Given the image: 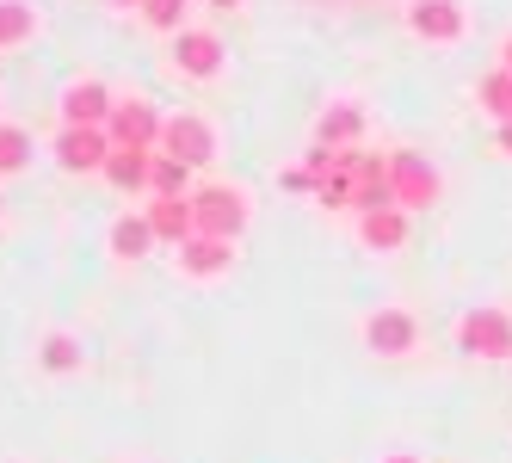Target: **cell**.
Wrapping results in <instances>:
<instances>
[{
	"label": "cell",
	"mask_w": 512,
	"mask_h": 463,
	"mask_svg": "<svg viewBox=\"0 0 512 463\" xmlns=\"http://www.w3.org/2000/svg\"><path fill=\"white\" fill-rule=\"evenodd\" d=\"M142 25L149 31H167V38H179L186 31V13H192V0H142Z\"/></svg>",
	"instance_id": "cell-21"
},
{
	"label": "cell",
	"mask_w": 512,
	"mask_h": 463,
	"mask_svg": "<svg viewBox=\"0 0 512 463\" xmlns=\"http://www.w3.org/2000/svg\"><path fill=\"white\" fill-rule=\"evenodd\" d=\"M161 155L186 161V167H204V161H216V130H210L198 112H173V118L161 124Z\"/></svg>",
	"instance_id": "cell-6"
},
{
	"label": "cell",
	"mask_w": 512,
	"mask_h": 463,
	"mask_svg": "<svg viewBox=\"0 0 512 463\" xmlns=\"http://www.w3.org/2000/svg\"><path fill=\"white\" fill-rule=\"evenodd\" d=\"M500 149H506V155H512V118H506V124H500Z\"/></svg>",
	"instance_id": "cell-24"
},
{
	"label": "cell",
	"mask_w": 512,
	"mask_h": 463,
	"mask_svg": "<svg viewBox=\"0 0 512 463\" xmlns=\"http://www.w3.org/2000/svg\"><path fill=\"white\" fill-rule=\"evenodd\" d=\"M408 25H414V38H426V44H457L469 19H463L457 0H414V7H408Z\"/></svg>",
	"instance_id": "cell-10"
},
{
	"label": "cell",
	"mask_w": 512,
	"mask_h": 463,
	"mask_svg": "<svg viewBox=\"0 0 512 463\" xmlns=\"http://www.w3.org/2000/svg\"><path fill=\"white\" fill-rule=\"evenodd\" d=\"M56 105H62V124H105V118L118 112V93L105 87L99 75H81V81H68V87H62Z\"/></svg>",
	"instance_id": "cell-8"
},
{
	"label": "cell",
	"mask_w": 512,
	"mask_h": 463,
	"mask_svg": "<svg viewBox=\"0 0 512 463\" xmlns=\"http://www.w3.org/2000/svg\"><path fill=\"white\" fill-rule=\"evenodd\" d=\"M457 346L469 359H512V315L506 309H469L457 322Z\"/></svg>",
	"instance_id": "cell-3"
},
{
	"label": "cell",
	"mask_w": 512,
	"mask_h": 463,
	"mask_svg": "<svg viewBox=\"0 0 512 463\" xmlns=\"http://www.w3.org/2000/svg\"><path fill=\"white\" fill-rule=\"evenodd\" d=\"M105 7H142V0H105Z\"/></svg>",
	"instance_id": "cell-27"
},
{
	"label": "cell",
	"mask_w": 512,
	"mask_h": 463,
	"mask_svg": "<svg viewBox=\"0 0 512 463\" xmlns=\"http://www.w3.org/2000/svg\"><path fill=\"white\" fill-rule=\"evenodd\" d=\"M38 365L50 371V377H68V371H81V340L75 334H44V346H38Z\"/></svg>",
	"instance_id": "cell-19"
},
{
	"label": "cell",
	"mask_w": 512,
	"mask_h": 463,
	"mask_svg": "<svg viewBox=\"0 0 512 463\" xmlns=\"http://www.w3.org/2000/svg\"><path fill=\"white\" fill-rule=\"evenodd\" d=\"M395 463H420V457H395Z\"/></svg>",
	"instance_id": "cell-28"
},
{
	"label": "cell",
	"mask_w": 512,
	"mask_h": 463,
	"mask_svg": "<svg viewBox=\"0 0 512 463\" xmlns=\"http://www.w3.org/2000/svg\"><path fill=\"white\" fill-rule=\"evenodd\" d=\"M142 210H149V223H155V241H167V247H179V241L198 235V223H192V198H149Z\"/></svg>",
	"instance_id": "cell-13"
},
{
	"label": "cell",
	"mask_w": 512,
	"mask_h": 463,
	"mask_svg": "<svg viewBox=\"0 0 512 463\" xmlns=\"http://www.w3.org/2000/svg\"><path fill=\"white\" fill-rule=\"evenodd\" d=\"M173 266L186 272V278H198V284H210V278H223L235 266V241H223V235H192V241L173 247Z\"/></svg>",
	"instance_id": "cell-7"
},
{
	"label": "cell",
	"mask_w": 512,
	"mask_h": 463,
	"mask_svg": "<svg viewBox=\"0 0 512 463\" xmlns=\"http://www.w3.org/2000/svg\"><path fill=\"white\" fill-rule=\"evenodd\" d=\"M192 223H198V235L235 241V235L247 229V198H241L235 186H198V192H192Z\"/></svg>",
	"instance_id": "cell-2"
},
{
	"label": "cell",
	"mask_w": 512,
	"mask_h": 463,
	"mask_svg": "<svg viewBox=\"0 0 512 463\" xmlns=\"http://www.w3.org/2000/svg\"><path fill=\"white\" fill-rule=\"evenodd\" d=\"M31 167V130L25 124H0V180Z\"/></svg>",
	"instance_id": "cell-20"
},
{
	"label": "cell",
	"mask_w": 512,
	"mask_h": 463,
	"mask_svg": "<svg viewBox=\"0 0 512 463\" xmlns=\"http://www.w3.org/2000/svg\"><path fill=\"white\" fill-rule=\"evenodd\" d=\"M173 68L179 75H192V81H210V75H223V38L204 25H186L173 38Z\"/></svg>",
	"instance_id": "cell-9"
},
{
	"label": "cell",
	"mask_w": 512,
	"mask_h": 463,
	"mask_svg": "<svg viewBox=\"0 0 512 463\" xmlns=\"http://www.w3.org/2000/svg\"><path fill=\"white\" fill-rule=\"evenodd\" d=\"M364 136V112L352 99H340V105H327V112L315 118V142L321 149H352V142Z\"/></svg>",
	"instance_id": "cell-14"
},
{
	"label": "cell",
	"mask_w": 512,
	"mask_h": 463,
	"mask_svg": "<svg viewBox=\"0 0 512 463\" xmlns=\"http://www.w3.org/2000/svg\"><path fill=\"white\" fill-rule=\"evenodd\" d=\"M475 99H482L488 105V112L506 124L512 118V75H506V68H494V75H482V87H475Z\"/></svg>",
	"instance_id": "cell-22"
},
{
	"label": "cell",
	"mask_w": 512,
	"mask_h": 463,
	"mask_svg": "<svg viewBox=\"0 0 512 463\" xmlns=\"http://www.w3.org/2000/svg\"><path fill=\"white\" fill-rule=\"evenodd\" d=\"M389 192H395L401 210H426V204H438V167H432L426 155H414V149L389 155Z\"/></svg>",
	"instance_id": "cell-4"
},
{
	"label": "cell",
	"mask_w": 512,
	"mask_h": 463,
	"mask_svg": "<svg viewBox=\"0 0 512 463\" xmlns=\"http://www.w3.org/2000/svg\"><path fill=\"white\" fill-rule=\"evenodd\" d=\"M358 241L377 247V254H395L408 241V210H371V217H358Z\"/></svg>",
	"instance_id": "cell-16"
},
{
	"label": "cell",
	"mask_w": 512,
	"mask_h": 463,
	"mask_svg": "<svg viewBox=\"0 0 512 463\" xmlns=\"http://www.w3.org/2000/svg\"><path fill=\"white\" fill-rule=\"evenodd\" d=\"M38 38V7L31 0H0V50H19Z\"/></svg>",
	"instance_id": "cell-17"
},
{
	"label": "cell",
	"mask_w": 512,
	"mask_h": 463,
	"mask_svg": "<svg viewBox=\"0 0 512 463\" xmlns=\"http://www.w3.org/2000/svg\"><path fill=\"white\" fill-rule=\"evenodd\" d=\"M149 173H155V149H112V161H105V180L124 198H149Z\"/></svg>",
	"instance_id": "cell-12"
},
{
	"label": "cell",
	"mask_w": 512,
	"mask_h": 463,
	"mask_svg": "<svg viewBox=\"0 0 512 463\" xmlns=\"http://www.w3.org/2000/svg\"><path fill=\"white\" fill-rule=\"evenodd\" d=\"M500 56H506V62H500V68H506V75H512V38H506V50H500Z\"/></svg>",
	"instance_id": "cell-25"
},
{
	"label": "cell",
	"mask_w": 512,
	"mask_h": 463,
	"mask_svg": "<svg viewBox=\"0 0 512 463\" xmlns=\"http://www.w3.org/2000/svg\"><path fill=\"white\" fill-rule=\"evenodd\" d=\"M149 198H192V167L155 149V173H149Z\"/></svg>",
	"instance_id": "cell-18"
},
{
	"label": "cell",
	"mask_w": 512,
	"mask_h": 463,
	"mask_svg": "<svg viewBox=\"0 0 512 463\" xmlns=\"http://www.w3.org/2000/svg\"><path fill=\"white\" fill-rule=\"evenodd\" d=\"M161 112L149 99H118V112L105 118V136H112V149H161Z\"/></svg>",
	"instance_id": "cell-5"
},
{
	"label": "cell",
	"mask_w": 512,
	"mask_h": 463,
	"mask_svg": "<svg viewBox=\"0 0 512 463\" xmlns=\"http://www.w3.org/2000/svg\"><path fill=\"white\" fill-rule=\"evenodd\" d=\"M414 315L408 309H377L371 322H364V346L377 352V359H401V352H414Z\"/></svg>",
	"instance_id": "cell-11"
},
{
	"label": "cell",
	"mask_w": 512,
	"mask_h": 463,
	"mask_svg": "<svg viewBox=\"0 0 512 463\" xmlns=\"http://www.w3.org/2000/svg\"><path fill=\"white\" fill-rule=\"evenodd\" d=\"M284 186H290V192H315V173H309V167H290Z\"/></svg>",
	"instance_id": "cell-23"
},
{
	"label": "cell",
	"mask_w": 512,
	"mask_h": 463,
	"mask_svg": "<svg viewBox=\"0 0 512 463\" xmlns=\"http://www.w3.org/2000/svg\"><path fill=\"white\" fill-rule=\"evenodd\" d=\"M105 247H112L118 260H142L155 247V223H149V210H124V217L112 223V235H105Z\"/></svg>",
	"instance_id": "cell-15"
},
{
	"label": "cell",
	"mask_w": 512,
	"mask_h": 463,
	"mask_svg": "<svg viewBox=\"0 0 512 463\" xmlns=\"http://www.w3.org/2000/svg\"><path fill=\"white\" fill-rule=\"evenodd\" d=\"M50 155L62 173H105V161H112V136H105V124H62Z\"/></svg>",
	"instance_id": "cell-1"
},
{
	"label": "cell",
	"mask_w": 512,
	"mask_h": 463,
	"mask_svg": "<svg viewBox=\"0 0 512 463\" xmlns=\"http://www.w3.org/2000/svg\"><path fill=\"white\" fill-rule=\"evenodd\" d=\"M210 7H223V13H235V7H241V0H210Z\"/></svg>",
	"instance_id": "cell-26"
}]
</instances>
